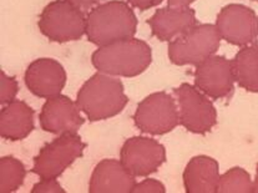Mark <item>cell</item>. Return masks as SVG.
<instances>
[{
    "label": "cell",
    "instance_id": "obj_1",
    "mask_svg": "<svg viewBox=\"0 0 258 193\" xmlns=\"http://www.w3.org/2000/svg\"><path fill=\"white\" fill-rule=\"evenodd\" d=\"M136 29L135 13L125 2L112 0L100 4L86 17V36L97 46L134 38Z\"/></svg>",
    "mask_w": 258,
    "mask_h": 193
},
{
    "label": "cell",
    "instance_id": "obj_2",
    "mask_svg": "<svg viewBox=\"0 0 258 193\" xmlns=\"http://www.w3.org/2000/svg\"><path fill=\"white\" fill-rule=\"evenodd\" d=\"M127 101L122 83L100 71L81 86L76 96L80 111L93 122L118 115Z\"/></svg>",
    "mask_w": 258,
    "mask_h": 193
},
{
    "label": "cell",
    "instance_id": "obj_3",
    "mask_svg": "<svg viewBox=\"0 0 258 193\" xmlns=\"http://www.w3.org/2000/svg\"><path fill=\"white\" fill-rule=\"evenodd\" d=\"M151 47L140 39L130 38L99 46L91 56L96 70L111 76L134 78L151 64Z\"/></svg>",
    "mask_w": 258,
    "mask_h": 193
},
{
    "label": "cell",
    "instance_id": "obj_4",
    "mask_svg": "<svg viewBox=\"0 0 258 193\" xmlns=\"http://www.w3.org/2000/svg\"><path fill=\"white\" fill-rule=\"evenodd\" d=\"M41 34L55 43L79 40L86 34L84 12L67 0H54L41 12L38 22Z\"/></svg>",
    "mask_w": 258,
    "mask_h": 193
},
{
    "label": "cell",
    "instance_id": "obj_5",
    "mask_svg": "<svg viewBox=\"0 0 258 193\" xmlns=\"http://www.w3.org/2000/svg\"><path fill=\"white\" fill-rule=\"evenodd\" d=\"M221 36L216 25L200 24L168 44V57L175 65H199L215 55Z\"/></svg>",
    "mask_w": 258,
    "mask_h": 193
},
{
    "label": "cell",
    "instance_id": "obj_6",
    "mask_svg": "<svg viewBox=\"0 0 258 193\" xmlns=\"http://www.w3.org/2000/svg\"><path fill=\"white\" fill-rule=\"evenodd\" d=\"M86 145L76 134H62L45 145L34 158L31 172L40 178H57L83 156Z\"/></svg>",
    "mask_w": 258,
    "mask_h": 193
},
{
    "label": "cell",
    "instance_id": "obj_7",
    "mask_svg": "<svg viewBox=\"0 0 258 193\" xmlns=\"http://www.w3.org/2000/svg\"><path fill=\"white\" fill-rule=\"evenodd\" d=\"M134 122L145 134L165 135L180 123L178 107L167 92H155L138 105Z\"/></svg>",
    "mask_w": 258,
    "mask_h": 193
},
{
    "label": "cell",
    "instance_id": "obj_8",
    "mask_svg": "<svg viewBox=\"0 0 258 193\" xmlns=\"http://www.w3.org/2000/svg\"><path fill=\"white\" fill-rule=\"evenodd\" d=\"M180 123L194 134H206L217 123V112L209 96L196 86L182 84L176 89Z\"/></svg>",
    "mask_w": 258,
    "mask_h": 193
},
{
    "label": "cell",
    "instance_id": "obj_9",
    "mask_svg": "<svg viewBox=\"0 0 258 193\" xmlns=\"http://www.w3.org/2000/svg\"><path fill=\"white\" fill-rule=\"evenodd\" d=\"M215 25L221 39L237 46L251 45L258 36L257 14L242 4H230L223 8Z\"/></svg>",
    "mask_w": 258,
    "mask_h": 193
},
{
    "label": "cell",
    "instance_id": "obj_10",
    "mask_svg": "<svg viewBox=\"0 0 258 193\" xmlns=\"http://www.w3.org/2000/svg\"><path fill=\"white\" fill-rule=\"evenodd\" d=\"M120 161L135 177H146L161 167L166 161V150L156 140L135 136L122 145Z\"/></svg>",
    "mask_w": 258,
    "mask_h": 193
},
{
    "label": "cell",
    "instance_id": "obj_11",
    "mask_svg": "<svg viewBox=\"0 0 258 193\" xmlns=\"http://www.w3.org/2000/svg\"><path fill=\"white\" fill-rule=\"evenodd\" d=\"M235 75L232 61L223 56L212 55L197 65L195 86L211 99H223L233 91Z\"/></svg>",
    "mask_w": 258,
    "mask_h": 193
},
{
    "label": "cell",
    "instance_id": "obj_12",
    "mask_svg": "<svg viewBox=\"0 0 258 193\" xmlns=\"http://www.w3.org/2000/svg\"><path fill=\"white\" fill-rule=\"evenodd\" d=\"M25 85L31 94L41 99L60 95L67 84V73L59 61L49 57L34 60L24 75Z\"/></svg>",
    "mask_w": 258,
    "mask_h": 193
},
{
    "label": "cell",
    "instance_id": "obj_13",
    "mask_svg": "<svg viewBox=\"0 0 258 193\" xmlns=\"http://www.w3.org/2000/svg\"><path fill=\"white\" fill-rule=\"evenodd\" d=\"M39 120L44 131L55 135L76 134L85 121L80 115L78 104L64 95L47 99Z\"/></svg>",
    "mask_w": 258,
    "mask_h": 193
},
{
    "label": "cell",
    "instance_id": "obj_14",
    "mask_svg": "<svg viewBox=\"0 0 258 193\" xmlns=\"http://www.w3.org/2000/svg\"><path fill=\"white\" fill-rule=\"evenodd\" d=\"M136 177L121 161L106 158L100 161L91 174L90 193H131L136 184Z\"/></svg>",
    "mask_w": 258,
    "mask_h": 193
},
{
    "label": "cell",
    "instance_id": "obj_15",
    "mask_svg": "<svg viewBox=\"0 0 258 193\" xmlns=\"http://www.w3.org/2000/svg\"><path fill=\"white\" fill-rule=\"evenodd\" d=\"M147 24L152 34L161 41H172L191 30L196 24V14L189 7H166L157 10Z\"/></svg>",
    "mask_w": 258,
    "mask_h": 193
},
{
    "label": "cell",
    "instance_id": "obj_16",
    "mask_svg": "<svg viewBox=\"0 0 258 193\" xmlns=\"http://www.w3.org/2000/svg\"><path fill=\"white\" fill-rule=\"evenodd\" d=\"M220 166L209 156L191 158L183 171V186L187 193H217Z\"/></svg>",
    "mask_w": 258,
    "mask_h": 193
},
{
    "label": "cell",
    "instance_id": "obj_17",
    "mask_svg": "<svg viewBox=\"0 0 258 193\" xmlns=\"http://www.w3.org/2000/svg\"><path fill=\"white\" fill-rule=\"evenodd\" d=\"M34 130V110L26 102L14 100L0 111V135L10 141H20Z\"/></svg>",
    "mask_w": 258,
    "mask_h": 193
},
{
    "label": "cell",
    "instance_id": "obj_18",
    "mask_svg": "<svg viewBox=\"0 0 258 193\" xmlns=\"http://www.w3.org/2000/svg\"><path fill=\"white\" fill-rule=\"evenodd\" d=\"M235 81L242 89L258 92V45L243 46L232 60Z\"/></svg>",
    "mask_w": 258,
    "mask_h": 193
},
{
    "label": "cell",
    "instance_id": "obj_19",
    "mask_svg": "<svg viewBox=\"0 0 258 193\" xmlns=\"http://www.w3.org/2000/svg\"><path fill=\"white\" fill-rule=\"evenodd\" d=\"M26 170L18 158L5 156L0 160V193H12L22 187Z\"/></svg>",
    "mask_w": 258,
    "mask_h": 193
},
{
    "label": "cell",
    "instance_id": "obj_20",
    "mask_svg": "<svg viewBox=\"0 0 258 193\" xmlns=\"http://www.w3.org/2000/svg\"><path fill=\"white\" fill-rule=\"evenodd\" d=\"M253 192V179L249 173L241 167H233L228 170L218 181L217 193H252Z\"/></svg>",
    "mask_w": 258,
    "mask_h": 193
},
{
    "label": "cell",
    "instance_id": "obj_21",
    "mask_svg": "<svg viewBox=\"0 0 258 193\" xmlns=\"http://www.w3.org/2000/svg\"><path fill=\"white\" fill-rule=\"evenodd\" d=\"M18 90H19V86H18V81L15 80V78L7 75L4 71H2V80H0V102L2 105L14 101Z\"/></svg>",
    "mask_w": 258,
    "mask_h": 193
},
{
    "label": "cell",
    "instance_id": "obj_22",
    "mask_svg": "<svg viewBox=\"0 0 258 193\" xmlns=\"http://www.w3.org/2000/svg\"><path fill=\"white\" fill-rule=\"evenodd\" d=\"M31 193H65L56 178H41L34 184Z\"/></svg>",
    "mask_w": 258,
    "mask_h": 193
},
{
    "label": "cell",
    "instance_id": "obj_23",
    "mask_svg": "<svg viewBox=\"0 0 258 193\" xmlns=\"http://www.w3.org/2000/svg\"><path fill=\"white\" fill-rule=\"evenodd\" d=\"M165 186L156 179H144L140 183H136L131 193H165Z\"/></svg>",
    "mask_w": 258,
    "mask_h": 193
},
{
    "label": "cell",
    "instance_id": "obj_24",
    "mask_svg": "<svg viewBox=\"0 0 258 193\" xmlns=\"http://www.w3.org/2000/svg\"><path fill=\"white\" fill-rule=\"evenodd\" d=\"M67 2L71 3L74 7L80 9L81 12H88V10H93L97 5H100L102 0H67Z\"/></svg>",
    "mask_w": 258,
    "mask_h": 193
},
{
    "label": "cell",
    "instance_id": "obj_25",
    "mask_svg": "<svg viewBox=\"0 0 258 193\" xmlns=\"http://www.w3.org/2000/svg\"><path fill=\"white\" fill-rule=\"evenodd\" d=\"M127 2L130 3L131 7L138 8L140 10H147L161 4L164 0H127Z\"/></svg>",
    "mask_w": 258,
    "mask_h": 193
},
{
    "label": "cell",
    "instance_id": "obj_26",
    "mask_svg": "<svg viewBox=\"0 0 258 193\" xmlns=\"http://www.w3.org/2000/svg\"><path fill=\"white\" fill-rule=\"evenodd\" d=\"M167 2L170 7L186 8V7H189V4H192L195 0H167Z\"/></svg>",
    "mask_w": 258,
    "mask_h": 193
},
{
    "label": "cell",
    "instance_id": "obj_27",
    "mask_svg": "<svg viewBox=\"0 0 258 193\" xmlns=\"http://www.w3.org/2000/svg\"><path fill=\"white\" fill-rule=\"evenodd\" d=\"M253 192L258 193V165H257V171H256V178L253 179Z\"/></svg>",
    "mask_w": 258,
    "mask_h": 193
},
{
    "label": "cell",
    "instance_id": "obj_28",
    "mask_svg": "<svg viewBox=\"0 0 258 193\" xmlns=\"http://www.w3.org/2000/svg\"><path fill=\"white\" fill-rule=\"evenodd\" d=\"M252 2H258V0H252Z\"/></svg>",
    "mask_w": 258,
    "mask_h": 193
}]
</instances>
